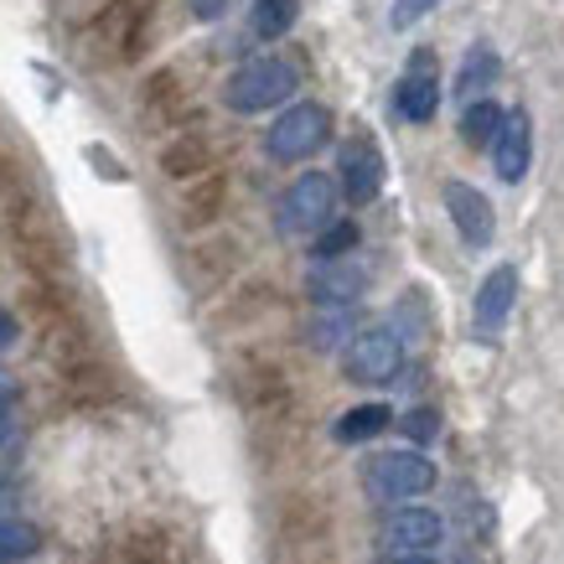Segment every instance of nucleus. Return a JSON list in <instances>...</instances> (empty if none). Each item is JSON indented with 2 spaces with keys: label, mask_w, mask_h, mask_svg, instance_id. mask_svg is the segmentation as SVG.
Instances as JSON below:
<instances>
[{
  "label": "nucleus",
  "mask_w": 564,
  "mask_h": 564,
  "mask_svg": "<svg viewBox=\"0 0 564 564\" xmlns=\"http://www.w3.org/2000/svg\"><path fill=\"white\" fill-rule=\"evenodd\" d=\"M295 84H301V78H295L291 63H280V57H254V63H243V68L223 84V104L239 109V115H264V109L291 99Z\"/></svg>",
  "instance_id": "nucleus-1"
},
{
  "label": "nucleus",
  "mask_w": 564,
  "mask_h": 564,
  "mask_svg": "<svg viewBox=\"0 0 564 564\" xmlns=\"http://www.w3.org/2000/svg\"><path fill=\"white\" fill-rule=\"evenodd\" d=\"M326 140H332V109H326V104H291V109L270 124L264 151H270V161L295 166V161H311Z\"/></svg>",
  "instance_id": "nucleus-2"
},
{
  "label": "nucleus",
  "mask_w": 564,
  "mask_h": 564,
  "mask_svg": "<svg viewBox=\"0 0 564 564\" xmlns=\"http://www.w3.org/2000/svg\"><path fill=\"white\" fill-rule=\"evenodd\" d=\"M362 481L378 502H404V497H420L435 487V462H425L420 451H383L362 466Z\"/></svg>",
  "instance_id": "nucleus-3"
},
{
  "label": "nucleus",
  "mask_w": 564,
  "mask_h": 564,
  "mask_svg": "<svg viewBox=\"0 0 564 564\" xmlns=\"http://www.w3.org/2000/svg\"><path fill=\"white\" fill-rule=\"evenodd\" d=\"M337 213V182L326 172H301L280 197V228L285 234H322Z\"/></svg>",
  "instance_id": "nucleus-4"
},
{
  "label": "nucleus",
  "mask_w": 564,
  "mask_h": 564,
  "mask_svg": "<svg viewBox=\"0 0 564 564\" xmlns=\"http://www.w3.org/2000/svg\"><path fill=\"white\" fill-rule=\"evenodd\" d=\"M343 368L352 383H393V373L404 368V337L393 326H362L347 343Z\"/></svg>",
  "instance_id": "nucleus-5"
},
{
  "label": "nucleus",
  "mask_w": 564,
  "mask_h": 564,
  "mask_svg": "<svg viewBox=\"0 0 564 564\" xmlns=\"http://www.w3.org/2000/svg\"><path fill=\"white\" fill-rule=\"evenodd\" d=\"M337 172H343V192L352 207L373 203L378 192H383V151H378V140L368 135V130H352V135L343 140Z\"/></svg>",
  "instance_id": "nucleus-6"
},
{
  "label": "nucleus",
  "mask_w": 564,
  "mask_h": 564,
  "mask_svg": "<svg viewBox=\"0 0 564 564\" xmlns=\"http://www.w3.org/2000/svg\"><path fill=\"white\" fill-rule=\"evenodd\" d=\"M445 213L456 223V234H462L471 249H487L497 234V213L487 203V192H477L471 182H445Z\"/></svg>",
  "instance_id": "nucleus-7"
},
{
  "label": "nucleus",
  "mask_w": 564,
  "mask_h": 564,
  "mask_svg": "<svg viewBox=\"0 0 564 564\" xmlns=\"http://www.w3.org/2000/svg\"><path fill=\"white\" fill-rule=\"evenodd\" d=\"M435 109H441V84H435V57L430 52H420L410 63V73L399 78V88H393V115L410 124H425L435 120Z\"/></svg>",
  "instance_id": "nucleus-8"
},
{
  "label": "nucleus",
  "mask_w": 564,
  "mask_h": 564,
  "mask_svg": "<svg viewBox=\"0 0 564 564\" xmlns=\"http://www.w3.org/2000/svg\"><path fill=\"white\" fill-rule=\"evenodd\" d=\"M441 513H430V508H399V513L383 518V529H378V539H383V549H393V554H425V549L441 544Z\"/></svg>",
  "instance_id": "nucleus-9"
},
{
  "label": "nucleus",
  "mask_w": 564,
  "mask_h": 564,
  "mask_svg": "<svg viewBox=\"0 0 564 564\" xmlns=\"http://www.w3.org/2000/svg\"><path fill=\"white\" fill-rule=\"evenodd\" d=\"M362 291H368V270L352 264V259H326V264H316V274H311V301H316V306L347 311Z\"/></svg>",
  "instance_id": "nucleus-10"
},
{
  "label": "nucleus",
  "mask_w": 564,
  "mask_h": 564,
  "mask_svg": "<svg viewBox=\"0 0 564 564\" xmlns=\"http://www.w3.org/2000/svg\"><path fill=\"white\" fill-rule=\"evenodd\" d=\"M518 306V270L513 264H497L487 280H481V291H477V332L481 337H497L502 326H508V316H513Z\"/></svg>",
  "instance_id": "nucleus-11"
},
{
  "label": "nucleus",
  "mask_w": 564,
  "mask_h": 564,
  "mask_svg": "<svg viewBox=\"0 0 564 564\" xmlns=\"http://www.w3.org/2000/svg\"><path fill=\"white\" fill-rule=\"evenodd\" d=\"M492 155H497V176L502 182H523L529 176V166H533V124H529V115L523 109H513L508 120H502V130H497V140H492Z\"/></svg>",
  "instance_id": "nucleus-12"
},
{
  "label": "nucleus",
  "mask_w": 564,
  "mask_h": 564,
  "mask_svg": "<svg viewBox=\"0 0 564 564\" xmlns=\"http://www.w3.org/2000/svg\"><path fill=\"white\" fill-rule=\"evenodd\" d=\"M393 425V410L389 404H358V410H347L337 425H332V435L343 445H362L373 441V435H383V430Z\"/></svg>",
  "instance_id": "nucleus-13"
},
{
  "label": "nucleus",
  "mask_w": 564,
  "mask_h": 564,
  "mask_svg": "<svg viewBox=\"0 0 564 564\" xmlns=\"http://www.w3.org/2000/svg\"><path fill=\"white\" fill-rule=\"evenodd\" d=\"M502 109H497L492 99H477V104H466V115H462V145H471V151H492V140L497 130H502Z\"/></svg>",
  "instance_id": "nucleus-14"
},
{
  "label": "nucleus",
  "mask_w": 564,
  "mask_h": 564,
  "mask_svg": "<svg viewBox=\"0 0 564 564\" xmlns=\"http://www.w3.org/2000/svg\"><path fill=\"white\" fill-rule=\"evenodd\" d=\"M42 549V529L26 518H0V564H21Z\"/></svg>",
  "instance_id": "nucleus-15"
},
{
  "label": "nucleus",
  "mask_w": 564,
  "mask_h": 564,
  "mask_svg": "<svg viewBox=\"0 0 564 564\" xmlns=\"http://www.w3.org/2000/svg\"><path fill=\"white\" fill-rule=\"evenodd\" d=\"M295 17H301V0H254V32L264 36V42L291 32Z\"/></svg>",
  "instance_id": "nucleus-16"
},
{
  "label": "nucleus",
  "mask_w": 564,
  "mask_h": 564,
  "mask_svg": "<svg viewBox=\"0 0 564 564\" xmlns=\"http://www.w3.org/2000/svg\"><path fill=\"white\" fill-rule=\"evenodd\" d=\"M497 68H502V63H497V52L492 47H477L471 52V57H466L462 63V78H456V88H462L466 99H471V94H477V88H487L497 78Z\"/></svg>",
  "instance_id": "nucleus-17"
},
{
  "label": "nucleus",
  "mask_w": 564,
  "mask_h": 564,
  "mask_svg": "<svg viewBox=\"0 0 564 564\" xmlns=\"http://www.w3.org/2000/svg\"><path fill=\"white\" fill-rule=\"evenodd\" d=\"M358 249V223H326L322 234H316V259H347Z\"/></svg>",
  "instance_id": "nucleus-18"
},
{
  "label": "nucleus",
  "mask_w": 564,
  "mask_h": 564,
  "mask_svg": "<svg viewBox=\"0 0 564 564\" xmlns=\"http://www.w3.org/2000/svg\"><path fill=\"white\" fill-rule=\"evenodd\" d=\"M399 430H404V435H410V441H435V430H441V414L435 410H410L404 414V420H399Z\"/></svg>",
  "instance_id": "nucleus-19"
},
{
  "label": "nucleus",
  "mask_w": 564,
  "mask_h": 564,
  "mask_svg": "<svg viewBox=\"0 0 564 564\" xmlns=\"http://www.w3.org/2000/svg\"><path fill=\"white\" fill-rule=\"evenodd\" d=\"M197 166H203V145H197V140H182V145L166 151V172L172 176H187V172H197Z\"/></svg>",
  "instance_id": "nucleus-20"
},
{
  "label": "nucleus",
  "mask_w": 564,
  "mask_h": 564,
  "mask_svg": "<svg viewBox=\"0 0 564 564\" xmlns=\"http://www.w3.org/2000/svg\"><path fill=\"white\" fill-rule=\"evenodd\" d=\"M430 6H435V0H393V11H389V21H393V26H399V32H404V26H414V21L425 17Z\"/></svg>",
  "instance_id": "nucleus-21"
},
{
  "label": "nucleus",
  "mask_w": 564,
  "mask_h": 564,
  "mask_svg": "<svg viewBox=\"0 0 564 564\" xmlns=\"http://www.w3.org/2000/svg\"><path fill=\"white\" fill-rule=\"evenodd\" d=\"M11 343H17V316H11V311H0V352H6Z\"/></svg>",
  "instance_id": "nucleus-22"
},
{
  "label": "nucleus",
  "mask_w": 564,
  "mask_h": 564,
  "mask_svg": "<svg viewBox=\"0 0 564 564\" xmlns=\"http://www.w3.org/2000/svg\"><path fill=\"white\" fill-rule=\"evenodd\" d=\"M383 564H441L435 554H389Z\"/></svg>",
  "instance_id": "nucleus-23"
},
{
  "label": "nucleus",
  "mask_w": 564,
  "mask_h": 564,
  "mask_svg": "<svg viewBox=\"0 0 564 564\" xmlns=\"http://www.w3.org/2000/svg\"><path fill=\"white\" fill-rule=\"evenodd\" d=\"M11 435H17V420H11V414L0 410V451H6V445H11Z\"/></svg>",
  "instance_id": "nucleus-24"
},
{
  "label": "nucleus",
  "mask_w": 564,
  "mask_h": 564,
  "mask_svg": "<svg viewBox=\"0 0 564 564\" xmlns=\"http://www.w3.org/2000/svg\"><path fill=\"white\" fill-rule=\"evenodd\" d=\"M197 17H203V21L223 17V0H197Z\"/></svg>",
  "instance_id": "nucleus-25"
},
{
  "label": "nucleus",
  "mask_w": 564,
  "mask_h": 564,
  "mask_svg": "<svg viewBox=\"0 0 564 564\" xmlns=\"http://www.w3.org/2000/svg\"><path fill=\"white\" fill-rule=\"evenodd\" d=\"M6 399H11V383H6V378H0V410H6Z\"/></svg>",
  "instance_id": "nucleus-26"
}]
</instances>
